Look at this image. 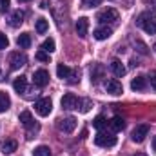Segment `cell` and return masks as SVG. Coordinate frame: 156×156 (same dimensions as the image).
Segmentation results:
<instances>
[{"label": "cell", "mask_w": 156, "mask_h": 156, "mask_svg": "<svg viewBox=\"0 0 156 156\" xmlns=\"http://www.w3.org/2000/svg\"><path fill=\"white\" fill-rule=\"evenodd\" d=\"M96 20H98L100 24H111V22H116L118 20V11L116 9H113V7H107V9H104V11H100V13L96 15Z\"/></svg>", "instance_id": "4"}, {"label": "cell", "mask_w": 156, "mask_h": 156, "mask_svg": "<svg viewBox=\"0 0 156 156\" xmlns=\"http://www.w3.org/2000/svg\"><path fill=\"white\" fill-rule=\"evenodd\" d=\"M94 38L96 40H107L111 35H113V29L111 27H107V26H100V27H96L94 29Z\"/></svg>", "instance_id": "13"}, {"label": "cell", "mask_w": 156, "mask_h": 156, "mask_svg": "<svg viewBox=\"0 0 156 156\" xmlns=\"http://www.w3.org/2000/svg\"><path fill=\"white\" fill-rule=\"evenodd\" d=\"M9 105H11V100L7 96V93L0 91V113H5L9 109Z\"/></svg>", "instance_id": "22"}, {"label": "cell", "mask_w": 156, "mask_h": 156, "mask_svg": "<svg viewBox=\"0 0 156 156\" xmlns=\"http://www.w3.org/2000/svg\"><path fill=\"white\" fill-rule=\"evenodd\" d=\"M18 2H29V0H18Z\"/></svg>", "instance_id": "38"}, {"label": "cell", "mask_w": 156, "mask_h": 156, "mask_svg": "<svg viewBox=\"0 0 156 156\" xmlns=\"http://www.w3.org/2000/svg\"><path fill=\"white\" fill-rule=\"evenodd\" d=\"M9 4H11V0H0V9H2V13H5V11L9 9Z\"/></svg>", "instance_id": "32"}, {"label": "cell", "mask_w": 156, "mask_h": 156, "mask_svg": "<svg viewBox=\"0 0 156 156\" xmlns=\"http://www.w3.org/2000/svg\"><path fill=\"white\" fill-rule=\"evenodd\" d=\"M33 156H51V149L47 145H38V147H35Z\"/></svg>", "instance_id": "24"}, {"label": "cell", "mask_w": 156, "mask_h": 156, "mask_svg": "<svg viewBox=\"0 0 156 156\" xmlns=\"http://www.w3.org/2000/svg\"><path fill=\"white\" fill-rule=\"evenodd\" d=\"M35 29H37V33H38V35H44V33L49 29L47 20H45V18H38V20H37V24H35Z\"/></svg>", "instance_id": "23"}, {"label": "cell", "mask_w": 156, "mask_h": 156, "mask_svg": "<svg viewBox=\"0 0 156 156\" xmlns=\"http://www.w3.org/2000/svg\"><path fill=\"white\" fill-rule=\"evenodd\" d=\"M91 107H93V102H91V100H87V98H80V107H78V109H80L82 113H89Z\"/></svg>", "instance_id": "27"}, {"label": "cell", "mask_w": 156, "mask_h": 156, "mask_svg": "<svg viewBox=\"0 0 156 156\" xmlns=\"http://www.w3.org/2000/svg\"><path fill=\"white\" fill-rule=\"evenodd\" d=\"M111 71L115 73V76H120V78H122L123 75H125V73H127L125 66H123L120 60H113V62H111Z\"/></svg>", "instance_id": "16"}, {"label": "cell", "mask_w": 156, "mask_h": 156, "mask_svg": "<svg viewBox=\"0 0 156 156\" xmlns=\"http://www.w3.org/2000/svg\"><path fill=\"white\" fill-rule=\"evenodd\" d=\"M102 75H104V66L96 64V66L91 69V82H93V83H98L100 78H102Z\"/></svg>", "instance_id": "20"}, {"label": "cell", "mask_w": 156, "mask_h": 156, "mask_svg": "<svg viewBox=\"0 0 156 156\" xmlns=\"http://www.w3.org/2000/svg\"><path fill=\"white\" fill-rule=\"evenodd\" d=\"M149 80H151V87L156 91V71H153V73L149 75Z\"/></svg>", "instance_id": "33"}, {"label": "cell", "mask_w": 156, "mask_h": 156, "mask_svg": "<svg viewBox=\"0 0 156 156\" xmlns=\"http://www.w3.org/2000/svg\"><path fill=\"white\" fill-rule=\"evenodd\" d=\"M153 149H154V151H156V136H154V138H153Z\"/></svg>", "instance_id": "34"}, {"label": "cell", "mask_w": 156, "mask_h": 156, "mask_svg": "<svg viewBox=\"0 0 156 156\" xmlns=\"http://www.w3.org/2000/svg\"><path fill=\"white\" fill-rule=\"evenodd\" d=\"M149 134V125H145V123H142V125H138V127H134V131H133V142H136V144H142L144 140H145V136Z\"/></svg>", "instance_id": "8"}, {"label": "cell", "mask_w": 156, "mask_h": 156, "mask_svg": "<svg viewBox=\"0 0 156 156\" xmlns=\"http://www.w3.org/2000/svg\"><path fill=\"white\" fill-rule=\"evenodd\" d=\"M134 156H147V154H145V153H136Z\"/></svg>", "instance_id": "35"}, {"label": "cell", "mask_w": 156, "mask_h": 156, "mask_svg": "<svg viewBox=\"0 0 156 156\" xmlns=\"http://www.w3.org/2000/svg\"><path fill=\"white\" fill-rule=\"evenodd\" d=\"M82 5L83 7H94V5H100V0H82Z\"/></svg>", "instance_id": "31"}, {"label": "cell", "mask_w": 156, "mask_h": 156, "mask_svg": "<svg viewBox=\"0 0 156 156\" xmlns=\"http://www.w3.org/2000/svg\"><path fill=\"white\" fill-rule=\"evenodd\" d=\"M26 87H27V78L26 76H18L15 78V82H13V89L20 94V93H24L26 91Z\"/></svg>", "instance_id": "18"}, {"label": "cell", "mask_w": 156, "mask_h": 156, "mask_svg": "<svg viewBox=\"0 0 156 156\" xmlns=\"http://www.w3.org/2000/svg\"><path fill=\"white\" fill-rule=\"evenodd\" d=\"M153 49H154V53H156V44H154V45H153Z\"/></svg>", "instance_id": "37"}, {"label": "cell", "mask_w": 156, "mask_h": 156, "mask_svg": "<svg viewBox=\"0 0 156 156\" xmlns=\"http://www.w3.org/2000/svg\"><path fill=\"white\" fill-rule=\"evenodd\" d=\"M109 125H111V129H113V131H122L125 123H123V120H122L120 116H115L111 122H109Z\"/></svg>", "instance_id": "25"}, {"label": "cell", "mask_w": 156, "mask_h": 156, "mask_svg": "<svg viewBox=\"0 0 156 156\" xmlns=\"http://www.w3.org/2000/svg\"><path fill=\"white\" fill-rule=\"evenodd\" d=\"M105 91H107L109 94L118 96V94H122V93H123V87H122V83L118 82L116 78H111V80H107V82H105Z\"/></svg>", "instance_id": "9"}, {"label": "cell", "mask_w": 156, "mask_h": 156, "mask_svg": "<svg viewBox=\"0 0 156 156\" xmlns=\"http://www.w3.org/2000/svg\"><path fill=\"white\" fill-rule=\"evenodd\" d=\"M145 87H147V80H145V76L133 78V82H131V89H133V91H144Z\"/></svg>", "instance_id": "17"}, {"label": "cell", "mask_w": 156, "mask_h": 156, "mask_svg": "<svg viewBox=\"0 0 156 156\" xmlns=\"http://www.w3.org/2000/svg\"><path fill=\"white\" fill-rule=\"evenodd\" d=\"M26 62H27V58H26V55H24V53H20V51H13V53L9 55L11 69H20V67H24V66H26Z\"/></svg>", "instance_id": "6"}, {"label": "cell", "mask_w": 156, "mask_h": 156, "mask_svg": "<svg viewBox=\"0 0 156 156\" xmlns=\"http://www.w3.org/2000/svg\"><path fill=\"white\" fill-rule=\"evenodd\" d=\"M93 125H94L96 129H104V127L107 125V122H105V118L104 116H96L94 118V122H93Z\"/></svg>", "instance_id": "28"}, {"label": "cell", "mask_w": 156, "mask_h": 156, "mask_svg": "<svg viewBox=\"0 0 156 156\" xmlns=\"http://www.w3.org/2000/svg\"><path fill=\"white\" fill-rule=\"evenodd\" d=\"M7 45H9V38L4 33H0V49H7Z\"/></svg>", "instance_id": "30"}, {"label": "cell", "mask_w": 156, "mask_h": 156, "mask_svg": "<svg viewBox=\"0 0 156 156\" xmlns=\"http://www.w3.org/2000/svg\"><path fill=\"white\" fill-rule=\"evenodd\" d=\"M33 82H35V85H38V87H45V85L49 83V73H47L45 69H38V71H35V75H33Z\"/></svg>", "instance_id": "10"}, {"label": "cell", "mask_w": 156, "mask_h": 156, "mask_svg": "<svg viewBox=\"0 0 156 156\" xmlns=\"http://www.w3.org/2000/svg\"><path fill=\"white\" fill-rule=\"evenodd\" d=\"M56 75H58V78L69 82L71 76L75 75V69H71V67H67V66H64V64H58V66H56Z\"/></svg>", "instance_id": "11"}, {"label": "cell", "mask_w": 156, "mask_h": 156, "mask_svg": "<svg viewBox=\"0 0 156 156\" xmlns=\"http://www.w3.org/2000/svg\"><path fill=\"white\" fill-rule=\"evenodd\" d=\"M24 16H26V15H24V11L16 9V11H15V13L11 15V18H9V24H11L13 27H18V26H20V24L24 22Z\"/></svg>", "instance_id": "19"}, {"label": "cell", "mask_w": 156, "mask_h": 156, "mask_svg": "<svg viewBox=\"0 0 156 156\" xmlns=\"http://www.w3.org/2000/svg\"><path fill=\"white\" fill-rule=\"evenodd\" d=\"M18 120H20V123H22L24 127H33V125H35L33 115H31L29 111H22V113L18 115Z\"/></svg>", "instance_id": "15"}, {"label": "cell", "mask_w": 156, "mask_h": 156, "mask_svg": "<svg viewBox=\"0 0 156 156\" xmlns=\"http://www.w3.org/2000/svg\"><path fill=\"white\" fill-rule=\"evenodd\" d=\"M94 144L98 147H115L116 145V136L113 133H104L100 131L96 136H94Z\"/></svg>", "instance_id": "2"}, {"label": "cell", "mask_w": 156, "mask_h": 156, "mask_svg": "<svg viewBox=\"0 0 156 156\" xmlns=\"http://www.w3.org/2000/svg\"><path fill=\"white\" fill-rule=\"evenodd\" d=\"M35 111L38 113L40 116H49L53 111V102L51 98H40L35 102Z\"/></svg>", "instance_id": "3"}, {"label": "cell", "mask_w": 156, "mask_h": 156, "mask_svg": "<svg viewBox=\"0 0 156 156\" xmlns=\"http://www.w3.org/2000/svg\"><path fill=\"white\" fill-rule=\"evenodd\" d=\"M153 5H154V7H156V0H153Z\"/></svg>", "instance_id": "36"}, {"label": "cell", "mask_w": 156, "mask_h": 156, "mask_svg": "<svg viewBox=\"0 0 156 156\" xmlns=\"http://www.w3.org/2000/svg\"><path fill=\"white\" fill-rule=\"evenodd\" d=\"M16 44H18L22 49H29V47H31V35H29V33H22V35H18Z\"/></svg>", "instance_id": "21"}, {"label": "cell", "mask_w": 156, "mask_h": 156, "mask_svg": "<svg viewBox=\"0 0 156 156\" xmlns=\"http://www.w3.org/2000/svg\"><path fill=\"white\" fill-rule=\"evenodd\" d=\"M42 51H45V53H53L55 51V40L53 38H47L42 42Z\"/></svg>", "instance_id": "26"}, {"label": "cell", "mask_w": 156, "mask_h": 156, "mask_svg": "<svg viewBox=\"0 0 156 156\" xmlns=\"http://www.w3.org/2000/svg\"><path fill=\"white\" fill-rule=\"evenodd\" d=\"M56 125H58V129H60L62 133H73V131H75V127H76V118H75V116L60 118Z\"/></svg>", "instance_id": "7"}, {"label": "cell", "mask_w": 156, "mask_h": 156, "mask_svg": "<svg viewBox=\"0 0 156 156\" xmlns=\"http://www.w3.org/2000/svg\"><path fill=\"white\" fill-rule=\"evenodd\" d=\"M87 29H89V20H87L85 16L78 18V22H76V35L80 37V38H85V37H87Z\"/></svg>", "instance_id": "12"}, {"label": "cell", "mask_w": 156, "mask_h": 156, "mask_svg": "<svg viewBox=\"0 0 156 156\" xmlns=\"http://www.w3.org/2000/svg\"><path fill=\"white\" fill-rule=\"evenodd\" d=\"M35 58L40 60V62H49V53H45V51H42V49H40L38 53L35 55Z\"/></svg>", "instance_id": "29"}, {"label": "cell", "mask_w": 156, "mask_h": 156, "mask_svg": "<svg viewBox=\"0 0 156 156\" xmlns=\"http://www.w3.org/2000/svg\"><path fill=\"white\" fill-rule=\"evenodd\" d=\"M136 24L149 35L156 33V15H153V13H142L136 20Z\"/></svg>", "instance_id": "1"}, {"label": "cell", "mask_w": 156, "mask_h": 156, "mask_svg": "<svg viewBox=\"0 0 156 156\" xmlns=\"http://www.w3.org/2000/svg\"><path fill=\"white\" fill-rule=\"evenodd\" d=\"M60 104H62V107L67 109V111H71V109H78V107H80V98L75 96L73 93H67V94L62 96Z\"/></svg>", "instance_id": "5"}, {"label": "cell", "mask_w": 156, "mask_h": 156, "mask_svg": "<svg viewBox=\"0 0 156 156\" xmlns=\"http://www.w3.org/2000/svg\"><path fill=\"white\" fill-rule=\"evenodd\" d=\"M16 147H18L16 140H5V142L0 144V151H2L4 154H11V153H15Z\"/></svg>", "instance_id": "14"}]
</instances>
